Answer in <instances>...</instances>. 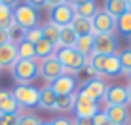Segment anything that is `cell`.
<instances>
[{"label": "cell", "mask_w": 131, "mask_h": 125, "mask_svg": "<svg viewBox=\"0 0 131 125\" xmlns=\"http://www.w3.org/2000/svg\"><path fill=\"white\" fill-rule=\"evenodd\" d=\"M12 76L17 85H30L40 76V62L36 59H17L12 66Z\"/></svg>", "instance_id": "obj_1"}, {"label": "cell", "mask_w": 131, "mask_h": 125, "mask_svg": "<svg viewBox=\"0 0 131 125\" xmlns=\"http://www.w3.org/2000/svg\"><path fill=\"white\" fill-rule=\"evenodd\" d=\"M55 57L63 65L65 74H78L80 70L88 65V59H85L84 55H80L74 47H61V49L55 51Z\"/></svg>", "instance_id": "obj_2"}, {"label": "cell", "mask_w": 131, "mask_h": 125, "mask_svg": "<svg viewBox=\"0 0 131 125\" xmlns=\"http://www.w3.org/2000/svg\"><path fill=\"white\" fill-rule=\"evenodd\" d=\"M12 95L21 108H34V106H38L40 101V89L32 85H17L12 91Z\"/></svg>", "instance_id": "obj_3"}, {"label": "cell", "mask_w": 131, "mask_h": 125, "mask_svg": "<svg viewBox=\"0 0 131 125\" xmlns=\"http://www.w3.org/2000/svg\"><path fill=\"white\" fill-rule=\"evenodd\" d=\"M13 21L23 30L34 29V27H38V11H36L34 8L27 6V4H19V6L13 10Z\"/></svg>", "instance_id": "obj_4"}, {"label": "cell", "mask_w": 131, "mask_h": 125, "mask_svg": "<svg viewBox=\"0 0 131 125\" xmlns=\"http://www.w3.org/2000/svg\"><path fill=\"white\" fill-rule=\"evenodd\" d=\"M74 17H76L74 15V8H72L70 4H67V2H63V4H59V6H55V8L49 10V21L55 23L59 29L70 27L72 21H74Z\"/></svg>", "instance_id": "obj_5"}, {"label": "cell", "mask_w": 131, "mask_h": 125, "mask_svg": "<svg viewBox=\"0 0 131 125\" xmlns=\"http://www.w3.org/2000/svg\"><path fill=\"white\" fill-rule=\"evenodd\" d=\"M118 49V42H116L114 34H95L93 36V53L95 55H116Z\"/></svg>", "instance_id": "obj_6"}, {"label": "cell", "mask_w": 131, "mask_h": 125, "mask_svg": "<svg viewBox=\"0 0 131 125\" xmlns=\"http://www.w3.org/2000/svg\"><path fill=\"white\" fill-rule=\"evenodd\" d=\"M91 25H93V34H114L116 30V19L108 15L105 10H99L91 17Z\"/></svg>", "instance_id": "obj_7"}, {"label": "cell", "mask_w": 131, "mask_h": 125, "mask_svg": "<svg viewBox=\"0 0 131 125\" xmlns=\"http://www.w3.org/2000/svg\"><path fill=\"white\" fill-rule=\"evenodd\" d=\"M63 74H65V68H63V65L57 61L55 55L48 57V59H44L40 62V76H42L48 83H51L53 80H57Z\"/></svg>", "instance_id": "obj_8"}, {"label": "cell", "mask_w": 131, "mask_h": 125, "mask_svg": "<svg viewBox=\"0 0 131 125\" xmlns=\"http://www.w3.org/2000/svg\"><path fill=\"white\" fill-rule=\"evenodd\" d=\"M97 112H99V102L91 101L89 97H85L84 93H78V99H76V106H74V114H76V118L91 119Z\"/></svg>", "instance_id": "obj_9"}, {"label": "cell", "mask_w": 131, "mask_h": 125, "mask_svg": "<svg viewBox=\"0 0 131 125\" xmlns=\"http://www.w3.org/2000/svg\"><path fill=\"white\" fill-rule=\"evenodd\" d=\"M105 102H106V106H127L129 104L127 87H124V85L108 87L105 93Z\"/></svg>", "instance_id": "obj_10"}, {"label": "cell", "mask_w": 131, "mask_h": 125, "mask_svg": "<svg viewBox=\"0 0 131 125\" xmlns=\"http://www.w3.org/2000/svg\"><path fill=\"white\" fill-rule=\"evenodd\" d=\"M48 87L51 89L57 97L72 95V93H76L74 91V89H76V80L72 78V76H69V74H63L57 80H53L51 83H48Z\"/></svg>", "instance_id": "obj_11"}, {"label": "cell", "mask_w": 131, "mask_h": 125, "mask_svg": "<svg viewBox=\"0 0 131 125\" xmlns=\"http://www.w3.org/2000/svg\"><path fill=\"white\" fill-rule=\"evenodd\" d=\"M106 89H108V85L103 80H91V82H88L85 85L82 87V91L80 93H84L85 97H89L91 101H95V102H99L101 99H105V93H106Z\"/></svg>", "instance_id": "obj_12"}, {"label": "cell", "mask_w": 131, "mask_h": 125, "mask_svg": "<svg viewBox=\"0 0 131 125\" xmlns=\"http://www.w3.org/2000/svg\"><path fill=\"white\" fill-rule=\"evenodd\" d=\"M105 114H106V119L112 125H127L129 123V110H127V106H106Z\"/></svg>", "instance_id": "obj_13"}, {"label": "cell", "mask_w": 131, "mask_h": 125, "mask_svg": "<svg viewBox=\"0 0 131 125\" xmlns=\"http://www.w3.org/2000/svg\"><path fill=\"white\" fill-rule=\"evenodd\" d=\"M21 106L13 99L12 91L8 89H0V114H19Z\"/></svg>", "instance_id": "obj_14"}, {"label": "cell", "mask_w": 131, "mask_h": 125, "mask_svg": "<svg viewBox=\"0 0 131 125\" xmlns=\"http://www.w3.org/2000/svg\"><path fill=\"white\" fill-rule=\"evenodd\" d=\"M17 61V47L12 42L0 46V68H12Z\"/></svg>", "instance_id": "obj_15"}, {"label": "cell", "mask_w": 131, "mask_h": 125, "mask_svg": "<svg viewBox=\"0 0 131 125\" xmlns=\"http://www.w3.org/2000/svg\"><path fill=\"white\" fill-rule=\"evenodd\" d=\"M93 36H95V34H85V36L76 38L74 49L78 51L80 55H84L85 59H89V57L93 55Z\"/></svg>", "instance_id": "obj_16"}, {"label": "cell", "mask_w": 131, "mask_h": 125, "mask_svg": "<svg viewBox=\"0 0 131 125\" xmlns=\"http://www.w3.org/2000/svg\"><path fill=\"white\" fill-rule=\"evenodd\" d=\"M108 15H112L114 19H118L122 13H125L129 10L127 0H105V8H103Z\"/></svg>", "instance_id": "obj_17"}, {"label": "cell", "mask_w": 131, "mask_h": 125, "mask_svg": "<svg viewBox=\"0 0 131 125\" xmlns=\"http://www.w3.org/2000/svg\"><path fill=\"white\" fill-rule=\"evenodd\" d=\"M55 55V46H53L51 42H48V40H40L38 44H34V59L36 61H44L48 59V57Z\"/></svg>", "instance_id": "obj_18"}, {"label": "cell", "mask_w": 131, "mask_h": 125, "mask_svg": "<svg viewBox=\"0 0 131 125\" xmlns=\"http://www.w3.org/2000/svg\"><path fill=\"white\" fill-rule=\"evenodd\" d=\"M76 38H78V34L72 30V27H63L61 32H59V42H57L55 51L61 49V47H74Z\"/></svg>", "instance_id": "obj_19"}, {"label": "cell", "mask_w": 131, "mask_h": 125, "mask_svg": "<svg viewBox=\"0 0 131 125\" xmlns=\"http://www.w3.org/2000/svg\"><path fill=\"white\" fill-rule=\"evenodd\" d=\"M55 102H57V95H55V93H53L48 85L40 89L38 108H44V110H55Z\"/></svg>", "instance_id": "obj_20"}, {"label": "cell", "mask_w": 131, "mask_h": 125, "mask_svg": "<svg viewBox=\"0 0 131 125\" xmlns=\"http://www.w3.org/2000/svg\"><path fill=\"white\" fill-rule=\"evenodd\" d=\"M97 11H99V8H97L95 0H88V2H84V4L74 6V15L76 17H84V19H91Z\"/></svg>", "instance_id": "obj_21"}, {"label": "cell", "mask_w": 131, "mask_h": 125, "mask_svg": "<svg viewBox=\"0 0 131 125\" xmlns=\"http://www.w3.org/2000/svg\"><path fill=\"white\" fill-rule=\"evenodd\" d=\"M40 29H42V38L48 40V42H51L53 46L57 47V42H59V32H61L59 27H57L55 23H51V21H48V23H44Z\"/></svg>", "instance_id": "obj_22"}, {"label": "cell", "mask_w": 131, "mask_h": 125, "mask_svg": "<svg viewBox=\"0 0 131 125\" xmlns=\"http://www.w3.org/2000/svg\"><path fill=\"white\" fill-rule=\"evenodd\" d=\"M72 30H74L78 36H85V34H93V25L91 19H84V17H74L72 21Z\"/></svg>", "instance_id": "obj_23"}, {"label": "cell", "mask_w": 131, "mask_h": 125, "mask_svg": "<svg viewBox=\"0 0 131 125\" xmlns=\"http://www.w3.org/2000/svg\"><path fill=\"white\" fill-rule=\"evenodd\" d=\"M76 99H78V93L65 95V97H57L55 110H59V112H70V110H74V106H76Z\"/></svg>", "instance_id": "obj_24"}, {"label": "cell", "mask_w": 131, "mask_h": 125, "mask_svg": "<svg viewBox=\"0 0 131 125\" xmlns=\"http://www.w3.org/2000/svg\"><path fill=\"white\" fill-rule=\"evenodd\" d=\"M116 29H118L124 36H131V8L116 19Z\"/></svg>", "instance_id": "obj_25"}, {"label": "cell", "mask_w": 131, "mask_h": 125, "mask_svg": "<svg viewBox=\"0 0 131 125\" xmlns=\"http://www.w3.org/2000/svg\"><path fill=\"white\" fill-rule=\"evenodd\" d=\"M13 23H15V21H13V10L8 8V6H4V4H0V29L8 30Z\"/></svg>", "instance_id": "obj_26"}, {"label": "cell", "mask_w": 131, "mask_h": 125, "mask_svg": "<svg viewBox=\"0 0 131 125\" xmlns=\"http://www.w3.org/2000/svg\"><path fill=\"white\" fill-rule=\"evenodd\" d=\"M122 72V65H120V59L118 55H110L106 57V62H105V76H116Z\"/></svg>", "instance_id": "obj_27"}, {"label": "cell", "mask_w": 131, "mask_h": 125, "mask_svg": "<svg viewBox=\"0 0 131 125\" xmlns=\"http://www.w3.org/2000/svg\"><path fill=\"white\" fill-rule=\"evenodd\" d=\"M15 47H17V59H34V44L23 40Z\"/></svg>", "instance_id": "obj_28"}, {"label": "cell", "mask_w": 131, "mask_h": 125, "mask_svg": "<svg viewBox=\"0 0 131 125\" xmlns=\"http://www.w3.org/2000/svg\"><path fill=\"white\" fill-rule=\"evenodd\" d=\"M8 36H10V42L13 44V46H17V44H21L25 40V30L21 29L19 25L13 23L10 29H8Z\"/></svg>", "instance_id": "obj_29"}, {"label": "cell", "mask_w": 131, "mask_h": 125, "mask_svg": "<svg viewBox=\"0 0 131 125\" xmlns=\"http://www.w3.org/2000/svg\"><path fill=\"white\" fill-rule=\"evenodd\" d=\"M118 59H120V65H122V72L129 74L131 72V47L129 49H124L118 53Z\"/></svg>", "instance_id": "obj_30"}, {"label": "cell", "mask_w": 131, "mask_h": 125, "mask_svg": "<svg viewBox=\"0 0 131 125\" xmlns=\"http://www.w3.org/2000/svg\"><path fill=\"white\" fill-rule=\"evenodd\" d=\"M25 40L30 44H38L42 40V29L40 27H34V29H29L25 30Z\"/></svg>", "instance_id": "obj_31"}, {"label": "cell", "mask_w": 131, "mask_h": 125, "mask_svg": "<svg viewBox=\"0 0 131 125\" xmlns=\"http://www.w3.org/2000/svg\"><path fill=\"white\" fill-rule=\"evenodd\" d=\"M17 125H40V119L34 114H19Z\"/></svg>", "instance_id": "obj_32"}, {"label": "cell", "mask_w": 131, "mask_h": 125, "mask_svg": "<svg viewBox=\"0 0 131 125\" xmlns=\"http://www.w3.org/2000/svg\"><path fill=\"white\" fill-rule=\"evenodd\" d=\"M19 114H0V125H17Z\"/></svg>", "instance_id": "obj_33"}, {"label": "cell", "mask_w": 131, "mask_h": 125, "mask_svg": "<svg viewBox=\"0 0 131 125\" xmlns=\"http://www.w3.org/2000/svg\"><path fill=\"white\" fill-rule=\"evenodd\" d=\"M91 121L95 123V125H105L108 123V119H106V114H105V110H99V112L91 118Z\"/></svg>", "instance_id": "obj_34"}, {"label": "cell", "mask_w": 131, "mask_h": 125, "mask_svg": "<svg viewBox=\"0 0 131 125\" xmlns=\"http://www.w3.org/2000/svg\"><path fill=\"white\" fill-rule=\"evenodd\" d=\"M27 6H30V8H34L36 11L38 10H42V8H46V0H27Z\"/></svg>", "instance_id": "obj_35"}, {"label": "cell", "mask_w": 131, "mask_h": 125, "mask_svg": "<svg viewBox=\"0 0 131 125\" xmlns=\"http://www.w3.org/2000/svg\"><path fill=\"white\" fill-rule=\"evenodd\" d=\"M51 125H72V121L69 118H57V119H51Z\"/></svg>", "instance_id": "obj_36"}, {"label": "cell", "mask_w": 131, "mask_h": 125, "mask_svg": "<svg viewBox=\"0 0 131 125\" xmlns=\"http://www.w3.org/2000/svg\"><path fill=\"white\" fill-rule=\"evenodd\" d=\"M0 4H4V6L12 8V10H15L17 6H19V0H0Z\"/></svg>", "instance_id": "obj_37"}, {"label": "cell", "mask_w": 131, "mask_h": 125, "mask_svg": "<svg viewBox=\"0 0 131 125\" xmlns=\"http://www.w3.org/2000/svg\"><path fill=\"white\" fill-rule=\"evenodd\" d=\"M10 42V36H8V30L0 29V46H4V44Z\"/></svg>", "instance_id": "obj_38"}, {"label": "cell", "mask_w": 131, "mask_h": 125, "mask_svg": "<svg viewBox=\"0 0 131 125\" xmlns=\"http://www.w3.org/2000/svg\"><path fill=\"white\" fill-rule=\"evenodd\" d=\"M72 125H95V123H93V121H91V119H84V118H76V119H74V123H72Z\"/></svg>", "instance_id": "obj_39"}, {"label": "cell", "mask_w": 131, "mask_h": 125, "mask_svg": "<svg viewBox=\"0 0 131 125\" xmlns=\"http://www.w3.org/2000/svg\"><path fill=\"white\" fill-rule=\"evenodd\" d=\"M65 0H46V6L51 10V8H55V6H59V4H63Z\"/></svg>", "instance_id": "obj_40"}, {"label": "cell", "mask_w": 131, "mask_h": 125, "mask_svg": "<svg viewBox=\"0 0 131 125\" xmlns=\"http://www.w3.org/2000/svg\"><path fill=\"white\" fill-rule=\"evenodd\" d=\"M65 2H67V4H70V6L74 8V6H78V4H84V2H88V0H65Z\"/></svg>", "instance_id": "obj_41"}, {"label": "cell", "mask_w": 131, "mask_h": 125, "mask_svg": "<svg viewBox=\"0 0 131 125\" xmlns=\"http://www.w3.org/2000/svg\"><path fill=\"white\" fill-rule=\"evenodd\" d=\"M127 93H129V102H131V82H129V85H127Z\"/></svg>", "instance_id": "obj_42"}, {"label": "cell", "mask_w": 131, "mask_h": 125, "mask_svg": "<svg viewBox=\"0 0 131 125\" xmlns=\"http://www.w3.org/2000/svg\"><path fill=\"white\" fill-rule=\"evenodd\" d=\"M40 125H51V121H40Z\"/></svg>", "instance_id": "obj_43"}, {"label": "cell", "mask_w": 131, "mask_h": 125, "mask_svg": "<svg viewBox=\"0 0 131 125\" xmlns=\"http://www.w3.org/2000/svg\"><path fill=\"white\" fill-rule=\"evenodd\" d=\"M127 4H129V8H131V0H127Z\"/></svg>", "instance_id": "obj_44"}, {"label": "cell", "mask_w": 131, "mask_h": 125, "mask_svg": "<svg viewBox=\"0 0 131 125\" xmlns=\"http://www.w3.org/2000/svg\"><path fill=\"white\" fill-rule=\"evenodd\" d=\"M105 125H112V123H110V121H108V123H105Z\"/></svg>", "instance_id": "obj_45"}, {"label": "cell", "mask_w": 131, "mask_h": 125, "mask_svg": "<svg viewBox=\"0 0 131 125\" xmlns=\"http://www.w3.org/2000/svg\"><path fill=\"white\" fill-rule=\"evenodd\" d=\"M127 76H129V80H131V72H129V74H127Z\"/></svg>", "instance_id": "obj_46"}, {"label": "cell", "mask_w": 131, "mask_h": 125, "mask_svg": "<svg viewBox=\"0 0 131 125\" xmlns=\"http://www.w3.org/2000/svg\"><path fill=\"white\" fill-rule=\"evenodd\" d=\"M129 44H131V36H129Z\"/></svg>", "instance_id": "obj_47"}, {"label": "cell", "mask_w": 131, "mask_h": 125, "mask_svg": "<svg viewBox=\"0 0 131 125\" xmlns=\"http://www.w3.org/2000/svg\"><path fill=\"white\" fill-rule=\"evenodd\" d=\"M129 125H131V121H129Z\"/></svg>", "instance_id": "obj_48"}]
</instances>
